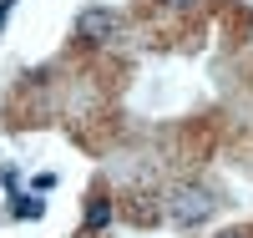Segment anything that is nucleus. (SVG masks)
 Returning <instances> with one entry per match:
<instances>
[{
  "mask_svg": "<svg viewBox=\"0 0 253 238\" xmlns=\"http://www.w3.org/2000/svg\"><path fill=\"white\" fill-rule=\"evenodd\" d=\"M132 218H137V223H157V208H147V198H137V208H132Z\"/></svg>",
  "mask_w": 253,
  "mask_h": 238,
  "instance_id": "39448f33",
  "label": "nucleus"
},
{
  "mask_svg": "<svg viewBox=\"0 0 253 238\" xmlns=\"http://www.w3.org/2000/svg\"><path fill=\"white\" fill-rule=\"evenodd\" d=\"M223 238H253V233H223Z\"/></svg>",
  "mask_w": 253,
  "mask_h": 238,
  "instance_id": "6e6552de",
  "label": "nucleus"
},
{
  "mask_svg": "<svg viewBox=\"0 0 253 238\" xmlns=\"http://www.w3.org/2000/svg\"><path fill=\"white\" fill-rule=\"evenodd\" d=\"M10 10H15V0H0V31H5V20H10Z\"/></svg>",
  "mask_w": 253,
  "mask_h": 238,
  "instance_id": "423d86ee",
  "label": "nucleus"
},
{
  "mask_svg": "<svg viewBox=\"0 0 253 238\" xmlns=\"http://www.w3.org/2000/svg\"><path fill=\"white\" fill-rule=\"evenodd\" d=\"M107 223H112V198H101V192H96V198L86 203V233H101Z\"/></svg>",
  "mask_w": 253,
  "mask_h": 238,
  "instance_id": "7ed1b4c3",
  "label": "nucleus"
},
{
  "mask_svg": "<svg viewBox=\"0 0 253 238\" xmlns=\"http://www.w3.org/2000/svg\"><path fill=\"white\" fill-rule=\"evenodd\" d=\"M167 5H172V10H187V5H193V0H167Z\"/></svg>",
  "mask_w": 253,
  "mask_h": 238,
  "instance_id": "0eeeda50",
  "label": "nucleus"
},
{
  "mask_svg": "<svg viewBox=\"0 0 253 238\" xmlns=\"http://www.w3.org/2000/svg\"><path fill=\"white\" fill-rule=\"evenodd\" d=\"M208 213H213V192H208V188H177L172 198H167V218L182 223V228L203 223Z\"/></svg>",
  "mask_w": 253,
  "mask_h": 238,
  "instance_id": "f257e3e1",
  "label": "nucleus"
},
{
  "mask_svg": "<svg viewBox=\"0 0 253 238\" xmlns=\"http://www.w3.org/2000/svg\"><path fill=\"white\" fill-rule=\"evenodd\" d=\"M41 213H46V203H41V198H31V192H26V198H15V218H20V223L41 218Z\"/></svg>",
  "mask_w": 253,
  "mask_h": 238,
  "instance_id": "20e7f679",
  "label": "nucleus"
},
{
  "mask_svg": "<svg viewBox=\"0 0 253 238\" xmlns=\"http://www.w3.org/2000/svg\"><path fill=\"white\" fill-rule=\"evenodd\" d=\"M117 31H122V15L117 10L91 5V10L76 15V41H86V46H107V41H117Z\"/></svg>",
  "mask_w": 253,
  "mask_h": 238,
  "instance_id": "f03ea898",
  "label": "nucleus"
}]
</instances>
